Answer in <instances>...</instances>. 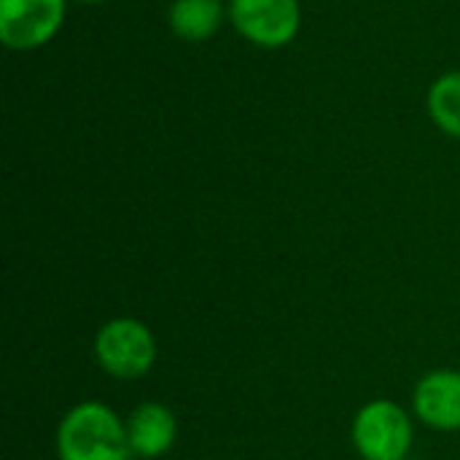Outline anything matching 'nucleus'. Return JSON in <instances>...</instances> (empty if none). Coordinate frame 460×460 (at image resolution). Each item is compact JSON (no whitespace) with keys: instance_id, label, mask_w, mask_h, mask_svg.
I'll use <instances>...</instances> for the list:
<instances>
[{"instance_id":"nucleus-1","label":"nucleus","mask_w":460,"mask_h":460,"mask_svg":"<svg viewBox=\"0 0 460 460\" xmlns=\"http://www.w3.org/2000/svg\"><path fill=\"white\" fill-rule=\"evenodd\" d=\"M127 423L100 402L73 407L57 429L59 460H129Z\"/></svg>"},{"instance_id":"nucleus-2","label":"nucleus","mask_w":460,"mask_h":460,"mask_svg":"<svg viewBox=\"0 0 460 460\" xmlns=\"http://www.w3.org/2000/svg\"><path fill=\"white\" fill-rule=\"evenodd\" d=\"M94 356L100 369L111 377L137 380L156 361V340L146 323L135 318H116L97 332Z\"/></svg>"},{"instance_id":"nucleus-3","label":"nucleus","mask_w":460,"mask_h":460,"mask_svg":"<svg viewBox=\"0 0 460 460\" xmlns=\"http://www.w3.org/2000/svg\"><path fill=\"white\" fill-rule=\"evenodd\" d=\"M353 445L364 460H404L412 447L410 415L396 402H369L353 420Z\"/></svg>"},{"instance_id":"nucleus-4","label":"nucleus","mask_w":460,"mask_h":460,"mask_svg":"<svg viewBox=\"0 0 460 460\" xmlns=\"http://www.w3.org/2000/svg\"><path fill=\"white\" fill-rule=\"evenodd\" d=\"M229 16L237 32L261 49L288 46L302 27L299 0H232Z\"/></svg>"},{"instance_id":"nucleus-5","label":"nucleus","mask_w":460,"mask_h":460,"mask_svg":"<svg viewBox=\"0 0 460 460\" xmlns=\"http://www.w3.org/2000/svg\"><path fill=\"white\" fill-rule=\"evenodd\" d=\"M65 0H0V38L13 51L46 46L65 22Z\"/></svg>"},{"instance_id":"nucleus-6","label":"nucleus","mask_w":460,"mask_h":460,"mask_svg":"<svg viewBox=\"0 0 460 460\" xmlns=\"http://www.w3.org/2000/svg\"><path fill=\"white\" fill-rule=\"evenodd\" d=\"M415 415L439 431H460V372L439 369L426 375L412 396Z\"/></svg>"},{"instance_id":"nucleus-7","label":"nucleus","mask_w":460,"mask_h":460,"mask_svg":"<svg viewBox=\"0 0 460 460\" xmlns=\"http://www.w3.org/2000/svg\"><path fill=\"white\" fill-rule=\"evenodd\" d=\"M127 434H129V447L135 456L159 458L172 447L175 434H178V423H175V415L164 404L146 402L129 415Z\"/></svg>"},{"instance_id":"nucleus-8","label":"nucleus","mask_w":460,"mask_h":460,"mask_svg":"<svg viewBox=\"0 0 460 460\" xmlns=\"http://www.w3.org/2000/svg\"><path fill=\"white\" fill-rule=\"evenodd\" d=\"M224 22V5L218 0H175L170 8V27L178 38L202 43Z\"/></svg>"},{"instance_id":"nucleus-9","label":"nucleus","mask_w":460,"mask_h":460,"mask_svg":"<svg viewBox=\"0 0 460 460\" xmlns=\"http://www.w3.org/2000/svg\"><path fill=\"white\" fill-rule=\"evenodd\" d=\"M429 113L437 127L460 140V70L445 73L429 89Z\"/></svg>"},{"instance_id":"nucleus-10","label":"nucleus","mask_w":460,"mask_h":460,"mask_svg":"<svg viewBox=\"0 0 460 460\" xmlns=\"http://www.w3.org/2000/svg\"><path fill=\"white\" fill-rule=\"evenodd\" d=\"M78 3H105V0H78Z\"/></svg>"}]
</instances>
